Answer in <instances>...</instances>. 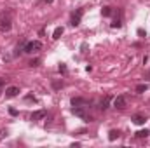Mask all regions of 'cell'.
I'll list each match as a JSON object with an SVG mask.
<instances>
[{
  "label": "cell",
  "mask_w": 150,
  "mask_h": 148,
  "mask_svg": "<svg viewBox=\"0 0 150 148\" xmlns=\"http://www.w3.org/2000/svg\"><path fill=\"white\" fill-rule=\"evenodd\" d=\"M101 14H103V16H110V14H112V7H108V5L103 7V9H101Z\"/></svg>",
  "instance_id": "cell-15"
},
{
  "label": "cell",
  "mask_w": 150,
  "mask_h": 148,
  "mask_svg": "<svg viewBox=\"0 0 150 148\" xmlns=\"http://www.w3.org/2000/svg\"><path fill=\"white\" fill-rule=\"evenodd\" d=\"M40 49H42V44L38 40H32V42H26L25 44V52H28V54H33V52H37Z\"/></svg>",
  "instance_id": "cell-3"
},
{
  "label": "cell",
  "mask_w": 150,
  "mask_h": 148,
  "mask_svg": "<svg viewBox=\"0 0 150 148\" xmlns=\"http://www.w3.org/2000/svg\"><path fill=\"white\" fill-rule=\"evenodd\" d=\"M37 65H38V59H32L30 61V66H37Z\"/></svg>",
  "instance_id": "cell-19"
},
{
  "label": "cell",
  "mask_w": 150,
  "mask_h": 148,
  "mask_svg": "<svg viewBox=\"0 0 150 148\" xmlns=\"http://www.w3.org/2000/svg\"><path fill=\"white\" fill-rule=\"evenodd\" d=\"M145 78H147V80H150V70H147V72H145Z\"/></svg>",
  "instance_id": "cell-21"
},
{
  "label": "cell",
  "mask_w": 150,
  "mask_h": 148,
  "mask_svg": "<svg viewBox=\"0 0 150 148\" xmlns=\"http://www.w3.org/2000/svg\"><path fill=\"white\" fill-rule=\"evenodd\" d=\"M12 28V11H4L0 14V31L5 33Z\"/></svg>",
  "instance_id": "cell-1"
},
{
  "label": "cell",
  "mask_w": 150,
  "mask_h": 148,
  "mask_svg": "<svg viewBox=\"0 0 150 148\" xmlns=\"http://www.w3.org/2000/svg\"><path fill=\"white\" fill-rule=\"evenodd\" d=\"M52 86H54V89H59L63 86V82H52Z\"/></svg>",
  "instance_id": "cell-18"
},
{
  "label": "cell",
  "mask_w": 150,
  "mask_h": 148,
  "mask_svg": "<svg viewBox=\"0 0 150 148\" xmlns=\"http://www.w3.org/2000/svg\"><path fill=\"white\" fill-rule=\"evenodd\" d=\"M114 106L119 108V110H124L126 108V96H117L114 99Z\"/></svg>",
  "instance_id": "cell-5"
},
{
  "label": "cell",
  "mask_w": 150,
  "mask_h": 148,
  "mask_svg": "<svg viewBox=\"0 0 150 148\" xmlns=\"http://www.w3.org/2000/svg\"><path fill=\"white\" fill-rule=\"evenodd\" d=\"M72 113H73L75 117H79V119L85 120V122H91V120H93V117L87 113L85 106H73V108H72Z\"/></svg>",
  "instance_id": "cell-2"
},
{
  "label": "cell",
  "mask_w": 150,
  "mask_h": 148,
  "mask_svg": "<svg viewBox=\"0 0 150 148\" xmlns=\"http://www.w3.org/2000/svg\"><path fill=\"white\" fill-rule=\"evenodd\" d=\"M46 115H47V112H46V110H37V112H33V113H32V117H30V119H32V120H42Z\"/></svg>",
  "instance_id": "cell-7"
},
{
  "label": "cell",
  "mask_w": 150,
  "mask_h": 148,
  "mask_svg": "<svg viewBox=\"0 0 150 148\" xmlns=\"http://www.w3.org/2000/svg\"><path fill=\"white\" fill-rule=\"evenodd\" d=\"M108 101H110V98H108V96H106L105 99H101V103H100V108H101V110H106V108H108Z\"/></svg>",
  "instance_id": "cell-11"
},
{
  "label": "cell",
  "mask_w": 150,
  "mask_h": 148,
  "mask_svg": "<svg viewBox=\"0 0 150 148\" xmlns=\"http://www.w3.org/2000/svg\"><path fill=\"white\" fill-rule=\"evenodd\" d=\"M119 136H120V133H119V131H115V129H112V131L108 133V139H110V141H115Z\"/></svg>",
  "instance_id": "cell-10"
},
{
  "label": "cell",
  "mask_w": 150,
  "mask_h": 148,
  "mask_svg": "<svg viewBox=\"0 0 150 148\" xmlns=\"http://www.w3.org/2000/svg\"><path fill=\"white\" fill-rule=\"evenodd\" d=\"M72 104H73V106H80V104H87V99H84V98H72Z\"/></svg>",
  "instance_id": "cell-8"
},
{
  "label": "cell",
  "mask_w": 150,
  "mask_h": 148,
  "mask_svg": "<svg viewBox=\"0 0 150 148\" xmlns=\"http://www.w3.org/2000/svg\"><path fill=\"white\" fill-rule=\"evenodd\" d=\"M17 94H19V87H16V86H11L5 89V98H16Z\"/></svg>",
  "instance_id": "cell-6"
},
{
  "label": "cell",
  "mask_w": 150,
  "mask_h": 148,
  "mask_svg": "<svg viewBox=\"0 0 150 148\" xmlns=\"http://www.w3.org/2000/svg\"><path fill=\"white\" fill-rule=\"evenodd\" d=\"M148 134H150V131H148V129H141V131H138V133H136V138H147Z\"/></svg>",
  "instance_id": "cell-13"
},
{
  "label": "cell",
  "mask_w": 150,
  "mask_h": 148,
  "mask_svg": "<svg viewBox=\"0 0 150 148\" xmlns=\"http://www.w3.org/2000/svg\"><path fill=\"white\" fill-rule=\"evenodd\" d=\"M5 80H7V78H2V77H0V94L5 92V91H4V87H5Z\"/></svg>",
  "instance_id": "cell-16"
},
{
  "label": "cell",
  "mask_w": 150,
  "mask_h": 148,
  "mask_svg": "<svg viewBox=\"0 0 150 148\" xmlns=\"http://www.w3.org/2000/svg\"><path fill=\"white\" fill-rule=\"evenodd\" d=\"M82 14H84V11L82 9H77L73 14H72V26H79L80 25V19H82Z\"/></svg>",
  "instance_id": "cell-4"
},
{
  "label": "cell",
  "mask_w": 150,
  "mask_h": 148,
  "mask_svg": "<svg viewBox=\"0 0 150 148\" xmlns=\"http://www.w3.org/2000/svg\"><path fill=\"white\" fill-rule=\"evenodd\" d=\"M59 72L65 73V72H67V66H65V65H59Z\"/></svg>",
  "instance_id": "cell-20"
},
{
  "label": "cell",
  "mask_w": 150,
  "mask_h": 148,
  "mask_svg": "<svg viewBox=\"0 0 150 148\" xmlns=\"http://www.w3.org/2000/svg\"><path fill=\"white\" fill-rule=\"evenodd\" d=\"M42 2H47V4H51V2H52V0H42Z\"/></svg>",
  "instance_id": "cell-22"
},
{
  "label": "cell",
  "mask_w": 150,
  "mask_h": 148,
  "mask_svg": "<svg viewBox=\"0 0 150 148\" xmlns=\"http://www.w3.org/2000/svg\"><path fill=\"white\" fill-rule=\"evenodd\" d=\"M147 89H148L147 84H140V86H136V92H140V94H141V92H145Z\"/></svg>",
  "instance_id": "cell-14"
},
{
  "label": "cell",
  "mask_w": 150,
  "mask_h": 148,
  "mask_svg": "<svg viewBox=\"0 0 150 148\" xmlns=\"http://www.w3.org/2000/svg\"><path fill=\"white\" fill-rule=\"evenodd\" d=\"M61 35H63V26H58L54 30V33H52V38H59Z\"/></svg>",
  "instance_id": "cell-12"
},
{
  "label": "cell",
  "mask_w": 150,
  "mask_h": 148,
  "mask_svg": "<svg viewBox=\"0 0 150 148\" xmlns=\"http://www.w3.org/2000/svg\"><path fill=\"white\" fill-rule=\"evenodd\" d=\"M145 120H147V119H145L143 115H135V117H133V122H135L136 125H143Z\"/></svg>",
  "instance_id": "cell-9"
},
{
  "label": "cell",
  "mask_w": 150,
  "mask_h": 148,
  "mask_svg": "<svg viewBox=\"0 0 150 148\" xmlns=\"http://www.w3.org/2000/svg\"><path fill=\"white\" fill-rule=\"evenodd\" d=\"M120 26H122V21H120V19H114L112 28H120Z\"/></svg>",
  "instance_id": "cell-17"
}]
</instances>
